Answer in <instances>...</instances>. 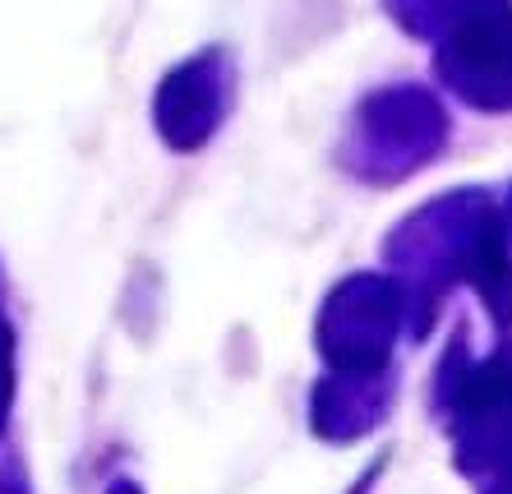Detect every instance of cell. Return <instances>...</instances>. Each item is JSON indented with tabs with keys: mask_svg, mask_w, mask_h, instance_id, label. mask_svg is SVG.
Instances as JSON below:
<instances>
[{
	"mask_svg": "<svg viewBox=\"0 0 512 494\" xmlns=\"http://www.w3.org/2000/svg\"><path fill=\"white\" fill-rule=\"evenodd\" d=\"M217 111H222V65H217V56H199V61L180 65L157 93V121L176 148L199 144L217 125Z\"/></svg>",
	"mask_w": 512,
	"mask_h": 494,
	"instance_id": "cell-1",
	"label": "cell"
}]
</instances>
